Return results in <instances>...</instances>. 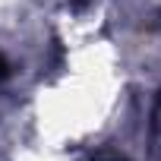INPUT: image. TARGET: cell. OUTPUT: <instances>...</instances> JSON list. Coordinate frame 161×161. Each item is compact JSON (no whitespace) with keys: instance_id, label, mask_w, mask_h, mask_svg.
<instances>
[{"instance_id":"6da1fadb","label":"cell","mask_w":161,"mask_h":161,"mask_svg":"<svg viewBox=\"0 0 161 161\" xmlns=\"http://www.w3.org/2000/svg\"><path fill=\"white\" fill-rule=\"evenodd\" d=\"M3 79H10V63H7L3 54H0V82H3Z\"/></svg>"}]
</instances>
